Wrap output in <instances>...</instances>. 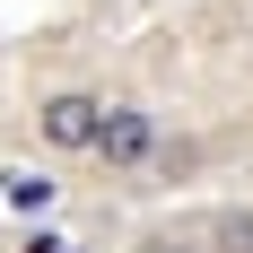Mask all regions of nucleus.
I'll use <instances>...</instances> for the list:
<instances>
[{
	"instance_id": "obj_1",
	"label": "nucleus",
	"mask_w": 253,
	"mask_h": 253,
	"mask_svg": "<svg viewBox=\"0 0 253 253\" xmlns=\"http://www.w3.org/2000/svg\"><path fill=\"white\" fill-rule=\"evenodd\" d=\"M35 131H44V149H96V131H105V96L61 87V96L35 105Z\"/></svg>"
},
{
	"instance_id": "obj_2",
	"label": "nucleus",
	"mask_w": 253,
	"mask_h": 253,
	"mask_svg": "<svg viewBox=\"0 0 253 253\" xmlns=\"http://www.w3.org/2000/svg\"><path fill=\"white\" fill-rule=\"evenodd\" d=\"M96 157H105V166H149V157H157V114H149V105H105Z\"/></svg>"
},
{
	"instance_id": "obj_3",
	"label": "nucleus",
	"mask_w": 253,
	"mask_h": 253,
	"mask_svg": "<svg viewBox=\"0 0 253 253\" xmlns=\"http://www.w3.org/2000/svg\"><path fill=\"white\" fill-rule=\"evenodd\" d=\"M52 192H61V183H52V175H26V166H9V175H0V210H18V218H44Z\"/></svg>"
},
{
	"instance_id": "obj_4",
	"label": "nucleus",
	"mask_w": 253,
	"mask_h": 253,
	"mask_svg": "<svg viewBox=\"0 0 253 253\" xmlns=\"http://www.w3.org/2000/svg\"><path fill=\"white\" fill-rule=\"evenodd\" d=\"M218 253H253V218H245V210L218 218Z\"/></svg>"
}]
</instances>
